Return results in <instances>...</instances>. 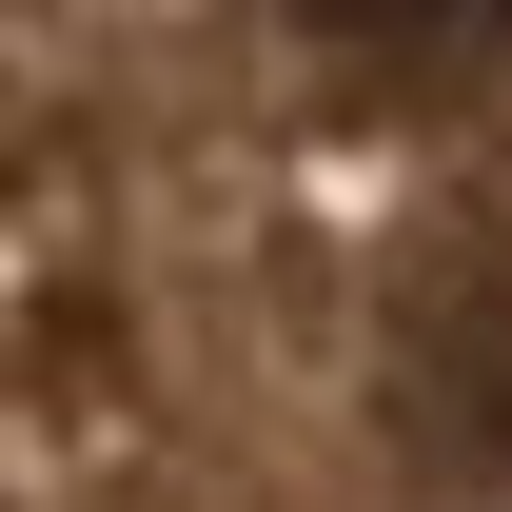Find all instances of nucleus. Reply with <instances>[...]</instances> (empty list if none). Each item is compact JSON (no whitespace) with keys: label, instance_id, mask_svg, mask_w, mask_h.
I'll use <instances>...</instances> for the list:
<instances>
[{"label":"nucleus","instance_id":"f257e3e1","mask_svg":"<svg viewBox=\"0 0 512 512\" xmlns=\"http://www.w3.org/2000/svg\"><path fill=\"white\" fill-rule=\"evenodd\" d=\"M375 434L434 512H512V237L414 256L375 316Z\"/></svg>","mask_w":512,"mask_h":512},{"label":"nucleus","instance_id":"f03ea898","mask_svg":"<svg viewBox=\"0 0 512 512\" xmlns=\"http://www.w3.org/2000/svg\"><path fill=\"white\" fill-rule=\"evenodd\" d=\"M276 40L335 119H473L512 79V0H276Z\"/></svg>","mask_w":512,"mask_h":512}]
</instances>
